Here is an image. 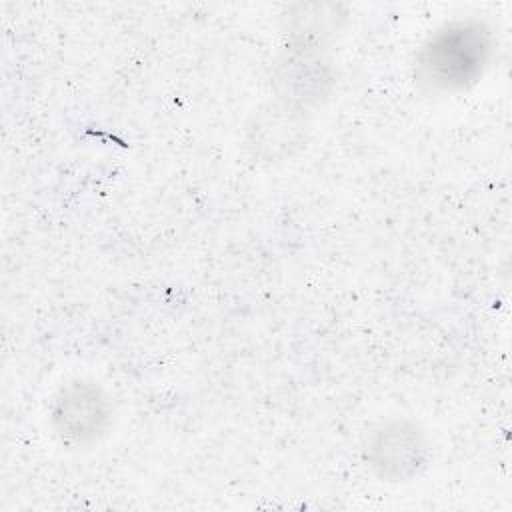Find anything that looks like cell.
<instances>
[{
	"label": "cell",
	"instance_id": "1",
	"mask_svg": "<svg viewBox=\"0 0 512 512\" xmlns=\"http://www.w3.org/2000/svg\"><path fill=\"white\" fill-rule=\"evenodd\" d=\"M484 54L486 44L478 30L464 26L446 28L430 38L428 46L422 48L418 68L424 82L436 88H464L466 82L480 74Z\"/></svg>",
	"mask_w": 512,
	"mask_h": 512
}]
</instances>
